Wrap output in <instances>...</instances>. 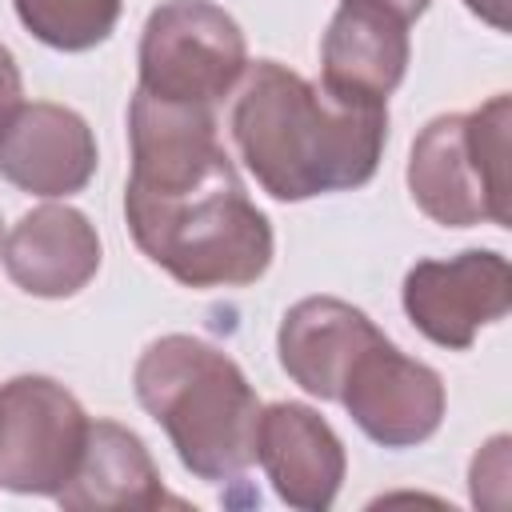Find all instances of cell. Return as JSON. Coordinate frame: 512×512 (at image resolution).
I'll return each instance as SVG.
<instances>
[{
    "mask_svg": "<svg viewBox=\"0 0 512 512\" xmlns=\"http://www.w3.org/2000/svg\"><path fill=\"white\" fill-rule=\"evenodd\" d=\"M124 220L136 248L184 288H244L272 264V220L228 160L216 108L132 92Z\"/></svg>",
    "mask_w": 512,
    "mask_h": 512,
    "instance_id": "1",
    "label": "cell"
},
{
    "mask_svg": "<svg viewBox=\"0 0 512 512\" xmlns=\"http://www.w3.org/2000/svg\"><path fill=\"white\" fill-rule=\"evenodd\" d=\"M232 144L256 184L284 204L352 192L380 168L388 104L324 92L280 60H256L232 100Z\"/></svg>",
    "mask_w": 512,
    "mask_h": 512,
    "instance_id": "2",
    "label": "cell"
},
{
    "mask_svg": "<svg viewBox=\"0 0 512 512\" xmlns=\"http://www.w3.org/2000/svg\"><path fill=\"white\" fill-rule=\"evenodd\" d=\"M132 388L196 480L228 484L256 464L264 404L240 364L216 344L184 332L152 340L136 360Z\"/></svg>",
    "mask_w": 512,
    "mask_h": 512,
    "instance_id": "3",
    "label": "cell"
},
{
    "mask_svg": "<svg viewBox=\"0 0 512 512\" xmlns=\"http://www.w3.org/2000/svg\"><path fill=\"white\" fill-rule=\"evenodd\" d=\"M508 128V92L428 120L408 152L412 204L444 228H508Z\"/></svg>",
    "mask_w": 512,
    "mask_h": 512,
    "instance_id": "4",
    "label": "cell"
},
{
    "mask_svg": "<svg viewBox=\"0 0 512 512\" xmlns=\"http://www.w3.org/2000/svg\"><path fill=\"white\" fill-rule=\"evenodd\" d=\"M136 64L152 100L216 108L248 68V40L212 0H164L144 20Z\"/></svg>",
    "mask_w": 512,
    "mask_h": 512,
    "instance_id": "5",
    "label": "cell"
},
{
    "mask_svg": "<svg viewBox=\"0 0 512 512\" xmlns=\"http://www.w3.org/2000/svg\"><path fill=\"white\" fill-rule=\"evenodd\" d=\"M88 412L52 376H12L0 384V488L16 496H56L88 440Z\"/></svg>",
    "mask_w": 512,
    "mask_h": 512,
    "instance_id": "6",
    "label": "cell"
},
{
    "mask_svg": "<svg viewBox=\"0 0 512 512\" xmlns=\"http://www.w3.org/2000/svg\"><path fill=\"white\" fill-rule=\"evenodd\" d=\"M400 300L424 340L464 352L480 328L508 316L512 268L492 248H468L448 260H416L404 276Z\"/></svg>",
    "mask_w": 512,
    "mask_h": 512,
    "instance_id": "7",
    "label": "cell"
},
{
    "mask_svg": "<svg viewBox=\"0 0 512 512\" xmlns=\"http://www.w3.org/2000/svg\"><path fill=\"white\" fill-rule=\"evenodd\" d=\"M336 404H344L352 424L380 448H416L436 436L444 420V380L380 336L352 360Z\"/></svg>",
    "mask_w": 512,
    "mask_h": 512,
    "instance_id": "8",
    "label": "cell"
},
{
    "mask_svg": "<svg viewBox=\"0 0 512 512\" xmlns=\"http://www.w3.org/2000/svg\"><path fill=\"white\" fill-rule=\"evenodd\" d=\"M96 136L76 108L32 100L0 128V176L32 196L60 200L88 188L96 176Z\"/></svg>",
    "mask_w": 512,
    "mask_h": 512,
    "instance_id": "9",
    "label": "cell"
},
{
    "mask_svg": "<svg viewBox=\"0 0 512 512\" xmlns=\"http://www.w3.org/2000/svg\"><path fill=\"white\" fill-rule=\"evenodd\" d=\"M408 20L376 0H340L320 40V88L356 100L388 104L408 72Z\"/></svg>",
    "mask_w": 512,
    "mask_h": 512,
    "instance_id": "10",
    "label": "cell"
},
{
    "mask_svg": "<svg viewBox=\"0 0 512 512\" xmlns=\"http://www.w3.org/2000/svg\"><path fill=\"white\" fill-rule=\"evenodd\" d=\"M256 460L276 496L300 512H324L340 496L348 456L336 428L308 404L276 400L260 408Z\"/></svg>",
    "mask_w": 512,
    "mask_h": 512,
    "instance_id": "11",
    "label": "cell"
},
{
    "mask_svg": "<svg viewBox=\"0 0 512 512\" xmlns=\"http://www.w3.org/2000/svg\"><path fill=\"white\" fill-rule=\"evenodd\" d=\"M96 224L72 204H40L24 212L0 244L8 280L40 300L76 296L100 272Z\"/></svg>",
    "mask_w": 512,
    "mask_h": 512,
    "instance_id": "12",
    "label": "cell"
},
{
    "mask_svg": "<svg viewBox=\"0 0 512 512\" xmlns=\"http://www.w3.org/2000/svg\"><path fill=\"white\" fill-rule=\"evenodd\" d=\"M384 332L340 296H304L296 300L276 332L280 368L316 400H340V384L352 360L380 340Z\"/></svg>",
    "mask_w": 512,
    "mask_h": 512,
    "instance_id": "13",
    "label": "cell"
},
{
    "mask_svg": "<svg viewBox=\"0 0 512 512\" xmlns=\"http://www.w3.org/2000/svg\"><path fill=\"white\" fill-rule=\"evenodd\" d=\"M56 504L68 512H112V508H160L180 500L164 492L160 468L132 428L116 420H92L84 456L72 480L56 492Z\"/></svg>",
    "mask_w": 512,
    "mask_h": 512,
    "instance_id": "14",
    "label": "cell"
},
{
    "mask_svg": "<svg viewBox=\"0 0 512 512\" xmlns=\"http://www.w3.org/2000/svg\"><path fill=\"white\" fill-rule=\"evenodd\" d=\"M20 24L56 52H88L104 44L124 0H12Z\"/></svg>",
    "mask_w": 512,
    "mask_h": 512,
    "instance_id": "15",
    "label": "cell"
},
{
    "mask_svg": "<svg viewBox=\"0 0 512 512\" xmlns=\"http://www.w3.org/2000/svg\"><path fill=\"white\" fill-rule=\"evenodd\" d=\"M508 496V436H492L472 460V504L504 508Z\"/></svg>",
    "mask_w": 512,
    "mask_h": 512,
    "instance_id": "16",
    "label": "cell"
},
{
    "mask_svg": "<svg viewBox=\"0 0 512 512\" xmlns=\"http://www.w3.org/2000/svg\"><path fill=\"white\" fill-rule=\"evenodd\" d=\"M20 104H24V76H20V64H16L12 48L0 40V128L16 116Z\"/></svg>",
    "mask_w": 512,
    "mask_h": 512,
    "instance_id": "17",
    "label": "cell"
},
{
    "mask_svg": "<svg viewBox=\"0 0 512 512\" xmlns=\"http://www.w3.org/2000/svg\"><path fill=\"white\" fill-rule=\"evenodd\" d=\"M484 24H492L496 32H508V0H464Z\"/></svg>",
    "mask_w": 512,
    "mask_h": 512,
    "instance_id": "18",
    "label": "cell"
},
{
    "mask_svg": "<svg viewBox=\"0 0 512 512\" xmlns=\"http://www.w3.org/2000/svg\"><path fill=\"white\" fill-rule=\"evenodd\" d=\"M376 4H384V8H392L396 16H404V20L412 24V20H416V16H420V12H424V8L432 4V0H376Z\"/></svg>",
    "mask_w": 512,
    "mask_h": 512,
    "instance_id": "19",
    "label": "cell"
},
{
    "mask_svg": "<svg viewBox=\"0 0 512 512\" xmlns=\"http://www.w3.org/2000/svg\"><path fill=\"white\" fill-rule=\"evenodd\" d=\"M0 244H4V220H0Z\"/></svg>",
    "mask_w": 512,
    "mask_h": 512,
    "instance_id": "20",
    "label": "cell"
}]
</instances>
